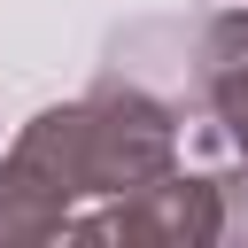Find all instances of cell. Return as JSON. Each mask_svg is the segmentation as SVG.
I'll use <instances>...</instances> for the list:
<instances>
[{"mask_svg":"<svg viewBox=\"0 0 248 248\" xmlns=\"http://www.w3.org/2000/svg\"><path fill=\"white\" fill-rule=\"evenodd\" d=\"M163 170H178V116L140 85H93L39 108L0 155V240H62L85 202H116Z\"/></svg>","mask_w":248,"mask_h":248,"instance_id":"obj_1","label":"cell"},{"mask_svg":"<svg viewBox=\"0 0 248 248\" xmlns=\"http://www.w3.org/2000/svg\"><path fill=\"white\" fill-rule=\"evenodd\" d=\"M202 85H209V116H217L225 147L248 163V70H202Z\"/></svg>","mask_w":248,"mask_h":248,"instance_id":"obj_2","label":"cell"},{"mask_svg":"<svg viewBox=\"0 0 248 248\" xmlns=\"http://www.w3.org/2000/svg\"><path fill=\"white\" fill-rule=\"evenodd\" d=\"M202 70H248V0H232L202 31Z\"/></svg>","mask_w":248,"mask_h":248,"instance_id":"obj_3","label":"cell"},{"mask_svg":"<svg viewBox=\"0 0 248 248\" xmlns=\"http://www.w3.org/2000/svg\"><path fill=\"white\" fill-rule=\"evenodd\" d=\"M217 240H248V163L217 170Z\"/></svg>","mask_w":248,"mask_h":248,"instance_id":"obj_4","label":"cell"}]
</instances>
